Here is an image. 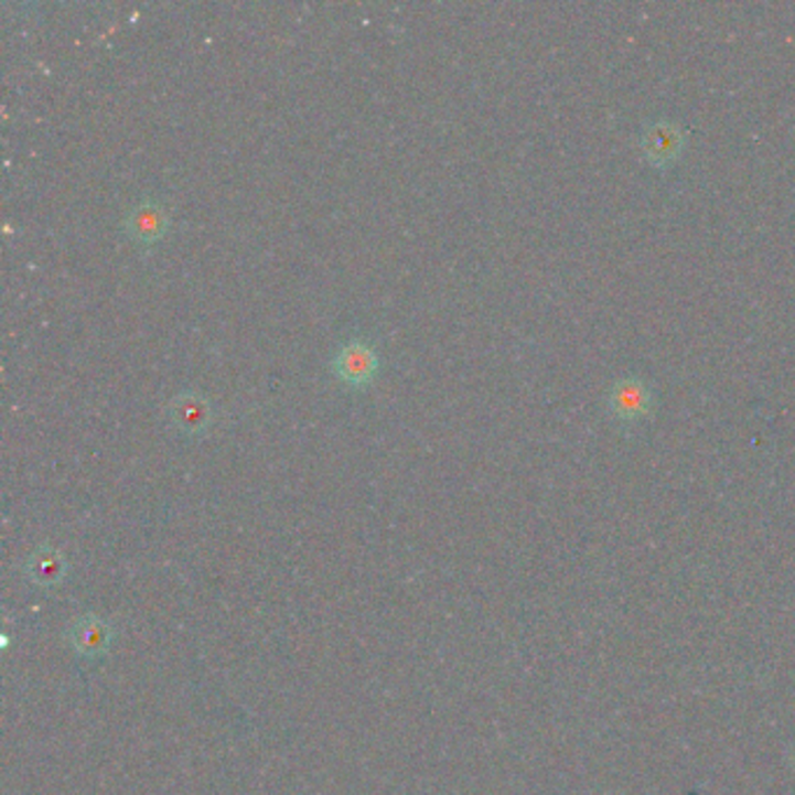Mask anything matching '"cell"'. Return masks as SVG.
Wrapping results in <instances>:
<instances>
[{
    "label": "cell",
    "mask_w": 795,
    "mask_h": 795,
    "mask_svg": "<svg viewBox=\"0 0 795 795\" xmlns=\"http://www.w3.org/2000/svg\"><path fill=\"white\" fill-rule=\"evenodd\" d=\"M644 154L654 161V164H669L677 159L684 146V133L679 127L669 125V121H656L644 131Z\"/></svg>",
    "instance_id": "4"
},
{
    "label": "cell",
    "mask_w": 795,
    "mask_h": 795,
    "mask_svg": "<svg viewBox=\"0 0 795 795\" xmlns=\"http://www.w3.org/2000/svg\"><path fill=\"white\" fill-rule=\"evenodd\" d=\"M125 229L136 246L150 248L169 232V213L157 201H140L129 211L125 219Z\"/></svg>",
    "instance_id": "3"
},
{
    "label": "cell",
    "mask_w": 795,
    "mask_h": 795,
    "mask_svg": "<svg viewBox=\"0 0 795 795\" xmlns=\"http://www.w3.org/2000/svg\"><path fill=\"white\" fill-rule=\"evenodd\" d=\"M648 390L640 380L625 378L611 390V409L623 420H632L648 411Z\"/></svg>",
    "instance_id": "5"
},
{
    "label": "cell",
    "mask_w": 795,
    "mask_h": 795,
    "mask_svg": "<svg viewBox=\"0 0 795 795\" xmlns=\"http://www.w3.org/2000/svg\"><path fill=\"white\" fill-rule=\"evenodd\" d=\"M334 372L336 378L343 380L345 385L364 387L374 380L378 372V357L369 343L351 341L339 351L334 359Z\"/></svg>",
    "instance_id": "2"
},
{
    "label": "cell",
    "mask_w": 795,
    "mask_h": 795,
    "mask_svg": "<svg viewBox=\"0 0 795 795\" xmlns=\"http://www.w3.org/2000/svg\"><path fill=\"white\" fill-rule=\"evenodd\" d=\"M169 422L180 434L201 437L213 425V406L198 393H180L169 404Z\"/></svg>",
    "instance_id": "1"
}]
</instances>
